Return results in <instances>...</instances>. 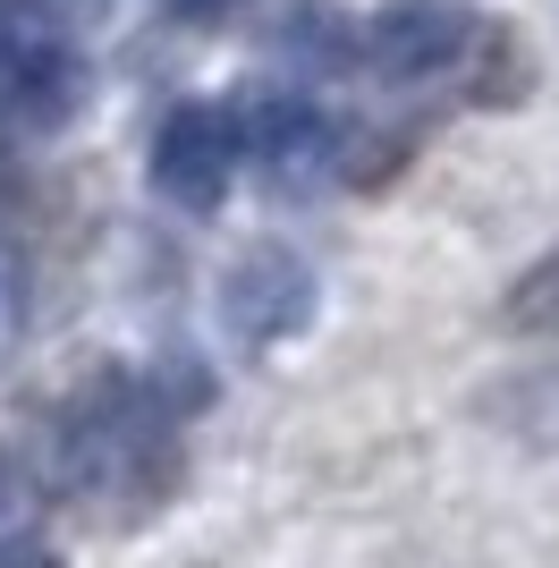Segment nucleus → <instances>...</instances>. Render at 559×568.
I'll return each instance as SVG.
<instances>
[{
    "mask_svg": "<svg viewBox=\"0 0 559 568\" xmlns=\"http://www.w3.org/2000/svg\"><path fill=\"white\" fill-rule=\"evenodd\" d=\"M179 416L153 382L128 374H93L69 407H60V433H51V475L69 484L77 500H102V509H153L179 475Z\"/></svg>",
    "mask_w": 559,
    "mask_h": 568,
    "instance_id": "1",
    "label": "nucleus"
},
{
    "mask_svg": "<svg viewBox=\"0 0 559 568\" xmlns=\"http://www.w3.org/2000/svg\"><path fill=\"white\" fill-rule=\"evenodd\" d=\"M93 94L85 51L69 43L60 9L43 0H0V119L26 128V136H51L69 128Z\"/></svg>",
    "mask_w": 559,
    "mask_h": 568,
    "instance_id": "2",
    "label": "nucleus"
},
{
    "mask_svg": "<svg viewBox=\"0 0 559 568\" xmlns=\"http://www.w3.org/2000/svg\"><path fill=\"white\" fill-rule=\"evenodd\" d=\"M314 263L297 255V246H280V237H263V246H246V255L221 272V332L237 339V348H280V339H297L305 323H314Z\"/></svg>",
    "mask_w": 559,
    "mask_h": 568,
    "instance_id": "3",
    "label": "nucleus"
},
{
    "mask_svg": "<svg viewBox=\"0 0 559 568\" xmlns=\"http://www.w3.org/2000/svg\"><path fill=\"white\" fill-rule=\"evenodd\" d=\"M237 162H246V144H237V119L221 102H179L162 111L153 128V195L179 204V213H212L221 195H230Z\"/></svg>",
    "mask_w": 559,
    "mask_h": 568,
    "instance_id": "4",
    "label": "nucleus"
},
{
    "mask_svg": "<svg viewBox=\"0 0 559 568\" xmlns=\"http://www.w3.org/2000/svg\"><path fill=\"white\" fill-rule=\"evenodd\" d=\"M484 43V26L466 0H390L365 26V69L382 85H433L441 69H458L466 51Z\"/></svg>",
    "mask_w": 559,
    "mask_h": 568,
    "instance_id": "5",
    "label": "nucleus"
},
{
    "mask_svg": "<svg viewBox=\"0 0 559 568\" xmlns=\"http://www.w3.org/2000/svg\"><path fill=\"white\" fill-rule=\"evenodd\" d=\"M237 144H246V162H255L280 195H297V187H314V179L339 170V144L348 136L297 94H255L237 111Z\"/></svg>",
    "mask_w": 559,
    "mask_h": 568,
    "instance_id": "6",
    "label": "nucleus"
},
{
    "mask_svg": "<svg viewBox=\"0 0 559 568\" xmlns=\"http://www.w3.org/2000/svg\"><path fill=\"white\" fill-rule=\"evenodd\" d=\"M484 425H500L509 442H535V450H559V365H526V374H500L475 399Z\"/></svg>",
    "mask_w": 559,
    "mask_h": 568,
    "instance_id": "7",
    "label": "nucleus"
},
{
    "mask_svg": "<svg viewBox=\"0 0 559 568\" xmlns=\"http://www.w3.org/2000/svg\"><path fill=\"white\" fill-rule=\"evenodd\" d=\"M500 323H509L517 339H559V246H542V255L509 281Z\"/></svg>",
    "mask_w": 559,
    "mask_h": 568,
    "instance_id": "8",
    "label": "nucleus"
},
{
    "mask_svg": "<svg viewBox=\"0 0 559 568\" xmlns=\"http://www.w3.org/2000/svg\"><path fill=\"white\" fill-rule=\"evenodd\" d=\"M348 43H356V34H348L339 18H331L323 0H305V9H297V26H288V51H297L305 69H339V60H348Z\"/></svg>",
    "mask_w": 559,
    "mask_h": 568,
    "instance_id": "9",
    "label": "nucleus"
},
{
    "mask_svg": "<svg viewBox=\"0 0 559 568\" xmlns=\"http://www.w3.org/2000/svg\"><path fill=\"white\" fill-rule=\"evenodd\" d=\"M0 568H60V551L43 535H0Z\"/></svg>",
    "mask_w": 559,
    "mask_h": 568,
    "instance_id": "10",
    "label": "nucleus"
},
{
    "mask_svg": "<svg viewBox=\"0 0 559 568\" xmlns=\"http://www.w3.org/2000/svg\"><path fill=\"white\" fill-rule=\"evenodd\" d=\"M170 9V26H221V18H237L246 0H162Z\"/></svg>",
    "mask_w": 559,
    "mask_h": 568,
    "instance_id": "11",
    "label": "nucleus"
},
{
    "mask_svg": "<svg viewBox=\"0 0 559 568\" xmlns=\"http://www.w3.org/2000/svg\"><path fill=\"white\" fill-rule=\"evenodd\" d=\"M43 9H60V18H77V26H93V18H111V0H43Z\"/></svg>",
    "mask_w": 559,
    "mask_h": 568,
    "instance_id": "12",
    "label": "nucleus"
},
{
    "mask_svg": "<svg viewBox=\"0 0 559 568\" xmlns=\"http://www.w3.org/2000/svg\"><path fill=\"white\" fill-rule=\"evenodd\" d=\"M9 323H18V288H9V263H0V339H9Z\"/></svg>",
    "mask_w": 559,
    "mask_h": 568,
    "instance_id": "13",
    "label": "nucleus"
},
{
    "mask_svg": "<svg viewBox=\"0 0 559 568\" xmlns=\"http://www.w3.org/2000/svg\"><path fill=\"white\" fill-rule=\"evenodd\" d=\"M9 493H18V484H9V458H0V509H9Z\"/></svg>",
    "mask_w": 559,
    "mask_h": 568,
    "instance_id": "14",
    "label": "nucleus"
}]
</instances>
